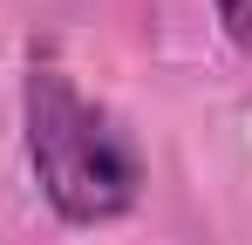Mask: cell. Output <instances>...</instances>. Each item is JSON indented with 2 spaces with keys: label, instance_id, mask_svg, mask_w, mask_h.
<instances>
[{
  "label": "cell",
  "instance_id": "obj_1",
  "mask_svg": "<svg viewBox=\"0 0 252 245\" xmlns=\"http://www.w3.org/2000/svg\"><path fill=\"white\" fill-rule=\"evenodd\" d=\"M21 143H28V170L62 225H116L136 211L150 184L129 122L109 102H95L48 55H34L21 75Z\"/></svg>",
  "mask_w": 252,
  "mask_h": 245
},
{
  "label": "cell",
  "instance_id": "obj_2",
  "mask_svg": "<svg viewBox=\"0 0 252 245\" xmlns=\"http://www.w3.org/2000/svg\"><path fill=\"white\" fill-rule=\"evenodd\" d=\"M211 7H218V28H225V41H232V48L252 61V0H211Z\"/></svg>",
  "mask_w": 252,
  "mask_h": 245
}]
</instances>
